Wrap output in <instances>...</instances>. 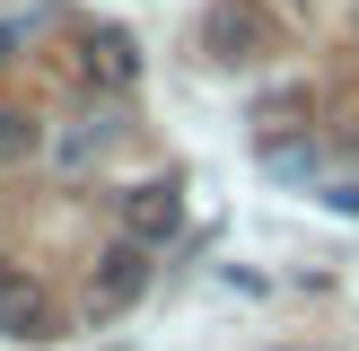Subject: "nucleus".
I'll use <instances>...</instances> for the list:
<instances>
[{
    "label": "nucleus",
    "instance_id": "obj_7",
    "mask_svg": "<svg viewBox=\"0 0 359 351\" xmlns=\"http://www.w3.org/2000/svg\"><path fill=\"white\" fill-rule=\"evenodd\" d=\"M27 150H35V114L27 105H0V167H18Z\"/></svg>",
    "mask_w": 359,
    "mask_h": 351
},
{
    "label": "nucleus",
    "instance_id": "obj_6",
    "mask_svg": "<svg viewBox=\"0 0 359 351\" xmlns=\"http://www.w3.org/2000/svg\"><path fill=\"white\" fill-rule=\"evenodd\" d=\"M307 114H316V97H307V88H280V97H263V105H255L263 140H290V132H307Z\"/></svg>",
    "mask_w": 359,
    "mask_h": 351
},
{
    "label": "nucleus",
    "instance_id": "obj_10",
    "mask_svg": "<svg viewBox=\"0 0 359 351\" xmlns=\"http://www.w3.org/2000/svg\"><path fill=\"white\" fill-rule=\"evenodd\" d=\"M351 35H359V9H351Z\"/></svg>",
    "mask_w": 359,
    "mask_h": 351
},
{
    "label": "nucleus",
    "instance_id": "obj_1",
    "mask_svg": "<svg viewBox=\"0 0 359 351\" xmlns=\"http://www.w3.org/2000/svg\"><path fill=\"white\" fill-rule=\"evenodd\" d=\"M263 44H272L263 0H219V9L202 18V53H210V62H255Z\"/></svg>",
    "mask_w": 359,
    "mask_h": 351
},
{
    "label": "nucleus",
    "instance_id": "obj_4",
    "mask_svg": "<svg viewBox=\"0 0 359 351\" xmlns=\"http://www.w3.org/2000/svg\"><path fill=\"white\" fill-rule=\"evenodd\" d=\"M175 228H184V193L175 185H132L123 193V237L132 246H167Z\"/></svg>",
    "mask_w": 359,
    "mask_h": 351
},
{
    "label": "nucleus",
    "instance_id": "obj_5",
    "mask_svg": "<svg viewBox=\"0 0 359 351\" xmlns=\"http://www.w3.org/2000/svg\"><path fill=\"white\" fill-rule=\"evenodd\" d=\"M79 70H88L97 88H132V79H140V44H132L123 27H97V35L79 44Z\"/></svg>",
    "mask_w": 359,
    "mask_h": 351
},
{
    "label": "nucleus",
    "instance_id": "obj_3",
    "mask_svg": "<svg viewBox=\"0 0 359 351\" xmlns=\"http://www.w3.org/2000/svg\"><path fill=\"white\" fill-rule=\"evenodd\" d=\"M0 333L9 343H44L53 333V298L35 272H18V263H0Z\"/></svg>",
    "mask_w": 359,
    "mask_h": 351
},
{
    "label": "nucleus",
    "instance_id": "obj_8",
    "mask_svg": "<svg viewBox=\"0 0 359 351\" xmlns=\"http://www.w3.org/2000/svg\"><path fill=\"white\" fill-rule=\"evenodd\" d=\"M325 211H351V220H359V185H333V193H325Z\"/></svg>",
    "mask_w": 359,
    "mask_h": 351
},
{
    "label": "nucleus",
    "instance_id": "obj_9",
    "mask_svg": "<svg viewBox=\"0 0 359 351\" xmlns=\"http://www.w3.org/2000/svg\"><path fill=\"white\" fill-rule=\"evenodd\" d=\"M9 53H18V27H0V62H9Z\"/></svg>",
    "mask_w": 359,
    "mask_h": 351
},
{
    "label": "nucleus",
    "instance_id": "obj_2",
    "mask_svg": "<svg viewBox=\"0 0 359 351\" xmlns=\"http://www.w3.org/2000/svg\"><path fill=\"white\" fill-rule=\"evenodd\" d=\"M140 290H149V246L123 237V246H105L97 272H88V316H123Z\"/></svg>",
    "mask_w": 359,
    "mask_h": 351
}]
</instances>
